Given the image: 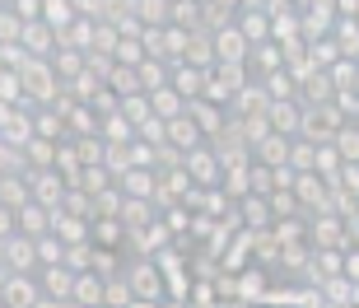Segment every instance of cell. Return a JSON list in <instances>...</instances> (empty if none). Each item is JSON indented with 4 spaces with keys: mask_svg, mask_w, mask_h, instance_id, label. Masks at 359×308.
<instances>
[{
    "mask_svg": "<svg viewBox=\"0 0 359 308\" xmlns=\"http://www.w3.org/2000/svg\"><path fill=\"white\" fill-rule=\"evenodd\" d=\"M10 5H14L19 19H38V14H42V0H10Z\"/></svg>",
    "mask_w": 359,
    "mask_h": 308,
    "instance_id": "44",
    "label": "cell"
},
{
    "mask_svg": "<svg viewBox=\"0 0 359 308\" xmlns=\"http://www.w3.org/2000/svg\"><path fill=\"white\" fill-rule=\"evenodd\" d=\"M103 285H107L103 271H93V267L75 271V295H70V304H75V308H93V304H103Z\"/></svg>",
    "mask_w": 359,
    "mask_h": 308,
    "instance_id": "17",
    "label": "cell"
},
{
    "mask_svg": "<svg viewBox=\"0 0 359 308\" xmlns=\"http://www.w3.org/2000/svg\"><path fill=\"white\" fill-rule=\"evenodd\" d=\"M313 154H318V140H304V135L290 140V168L294 173H313Z\"/></svg>",
    "mask_w": 359,
    "mask_h": 308,
    "instance_id": "35",
    "label": "cell"
},
{
    "mask_svg": "<svg viewBox=\"0 0 359 308\" xmlns=\"http://www.w3.org/2000/svg\"><path fill=\"white\" fill-rule=\"evenodd\" d=\"M355 121H359V112H355Z\"/></svg>",
    "mask_w": 359,
    "mask_h": 308,
    "instance_id": "50",
    "label": "cell"
},
{
    "mask_svg": "<svg viewBox=\"0 0 359 308\" xmlns=\"http://www.w3.org/2000/svg\"><path fill=\"white\" fill-rule=\"evenodd\" d=\"M182 173L191 178V187H215V182H219V154L201 140L196 149H187V154H182Z\"/></svg>",
    "mask_w": 359,
    "mask_h": 308,
    "instance_id": "7",
    "label": "cell"
},
{
    "mask_svg": "<svg viewBox=\"0 0 359 308\" xmlns=\"http://www.w3.org/2000/svg\"><path fill=\"white\" fill-rule=\"evenodd\" d=\"M0 271H38V239L28 234H5L0 239Z\"/></svg>",
    "mask_w": 359,
    "mask_h": 308,
    "instance_id": "5",
    "label": "cell"
},
{
    "mask_svg": "<svg viewBox=\"0 0 359 308\" xmlns=\"http://www.w3.org/2000/svg\"><path fill=\"white\" fill-rule=\"evenodd\" d=\"M332 94H336V84L322 66L313 70L308 80H299V98H304V103H332Z\"/></svg>",
    "mask_w": 359,
    "mask_h": 308,
    "instance_id": "24",
    "label": "cell"
},
{
    "mask_svg": "<svg viewBox=\"0 0 359 308\" xmlns=\"http://www.w3.org/2000/svg\"><path fill=\"white\" fill-rule=\"evenodd\" d=\"M89 243L93 248H121L126 243V225H121V215H93L89 220Z\"/></svg>",
    "mask_w": 359,
    "mask_h": 308,
    "instance_id": "16",
    "label": "cell"
},
{
    "mask_svg": "<svg viewBox=\"0 0 359 308\" xmlns=\"http://www.w3.org/2000/svg\"><path fill=\"white\" fill-rule=\"evenodd\" d=\"M341 112H336V103H304V112H299V135L304 140H332L336 126H341Z\"/></svg>",
    "mask_w": 359,
    "mask_h": 308,
    "instance_id": "4",
    "label": "cell"
},
{
    "mask_svg": "<svg viewBox=\"0 0 359 308\" xmlns=\"http://www.w3.org/2000/svg\"><path fill=\"white\" fill-rule=\"evenodd\" d=\"M168 24L201 28V0H168Z\"/></svg>",
    "mask_w": 359,
    "mask_h": 308,
    "instance_id": "33",
    "label": "cell"
},
{
    "mask_svg": "<svg viewBox=\"0 0 359 308\" xmlns=\"http://www.w3.org/2000/svg\"><path fill=\"white\" fill-rule=\"evenodd\" d=\"M140 89H159V84H168V61H159V56H145V61H140Z\"/></svg>",
    "mask_w": 359,
    "mask_h": 308,
    "instance_id": "36",
    "label": "cell"
},
{
    "mask_svg": "<svg viewBox=\"0 0 359 308\" xmlns=\"http://www.w3.org/2000/svg\"><path fill=\"white\" fill-rule=\"evenodd\" d=\"M294 196H299V206H304V215H318V210H332V187L322 182L318 173H299L294 178Z\"/></svg>",
    "mask_w": 359,
    "mask_h": 308,
    "instance_id": "10",
    "label": "cell"
},
{
    "mask_svg": "<svg viewBox=\"0 0 359 308\" xmlns=\"http://www.w3.org/2000/svg\"><path fill=\"white\" fill-rule=\"evenodd\" d=\"M126 10L140 19L145 28H159L168 24V0H126Z\"/></svg>",
    "mask_w": 359,
    "mask_h": 308,
    "instance_id": "28",
    "label": "cell"
},
{
    "mask_svg": "<svg viewBox=\"0 0 359 308\" xmlns=\"http://www.w3.org/2000/svg\"><path fill=\"white\" fill-rule=\"evenodd\" d=\"M19 47H24L28 56H52L56 52V28L47 24V19H24V28H19Z\"/></svg>",
    "mask_w": 359,
    "mask_h": 308,
    "instance_id": "11",
    "label": "cell"
},
{
    "mask_svg": "<svg viewBox=\"0 0 359 308\" xmlns=\"http://www.w3.org/2000/svg\"><path fill=\"white\" fill-rule=\"evenodd\" d=\"M19 28L24 19L14 14V5H0V42H19Z\"/></svg>",
    "mask_w": 359,
    "mask_h": 308,
    "instance_id": "42",
    "label": "cell"
},
{
    "mask_svg": "<svg viewBox=\"0 0 359 308\" xmlns=\"http://www.w3.org/2000/svg\"><path fill=\"white\" fill-rule=\"evenodd\" d=\"M313 173H318L327 187H336V173H341V154H336L332 140H322V145H318V154H313Z\"/></svg>",
    "mask_w": 359,
    "mask_h": 308,
    "instance_id": "25",
    "label": "cell"
},
{
    "mask_svg": "<svg viewBox=\"0 0 359 308\" xmlns=\"http://www.w3.org/2000/svg\"><path fill=\"white\" fill-rule=\"evenodd\" d=\"M112 56H117V66H140V61H145V42L140 38H117Z\"/></svg>",
    "mask_w": 359,
    "mask_h": 308,
    "instance_id": "39",
    "label": "cell"
},
{
    "mask_svg": "<svg viewBox=\"0 0 359 308\" xmlns=\"http://www.w3.org/2000/svg\"><path fill=\"white\" fill-rule=\"evenodd\" d=\"M318 290H322V304H341V308H350V276H346V271H336V276L318 281Z\"/></svg>",
    "mask_w": 359,
    "mask_h": 308,
    "instance_id": "31",
    "label": "cell"
},
{
    "mask_svg": "<svg viewBox=\"0 0 359 308\" xmlns=\"http://www.w3.org/2000/svg\"><path fill=\"white\" fill-rule=\"evenodd\" d=\"M210 42H215V61H248V52H252V42L238 33V24L215 28Z\"/></svg>",
    "mask_w": 359,
    "mask_h": 308,
    "instance_id": "14",
    "label": "cell"
},
{
    "mask_svg": "<svg viewBox=\"0 0 359 308\" xmlns=\"http://www.w3.org/2000/svg\"><path fill=\"white\" fill-rule=\"evenodd\" d=\"M233 24H238V33L252 42V47L271 38V14L266 10H238V14H233Z\"/></svg>",
    "mask_w": 359,
    "mask_h": 308,
    "instance_id": "22",
    "label": "cell"
},
{
    "mask_svg": "<svg viewBox=\"0 0 359 308\" xmlns=\"http://www.w3.org/2000/svg\"><path fill=\"white\" fill-rule=\"evenodd\" d=\"M332 145H336V154H341V163H355L359 159V121H341L336 135H332Z\"/></svg>",
    "mask_w": 359,
    "mask_h": 308,
    "instance_id": "27",
    "label": "cell"
},
{
    "mask_svg": "<svg viewBox=\"0 0 359 308\" xmlns=\"http://www.w3.org/2000/svg\"><path fill=\"white\" fill-rule=\"evenodd\" d=\"M266 290H271V267L248 262L243 271H233V304H266Z\"/></svg>",
    "mask_w": 359,
    "mask_h": 308,
    "instance_id": "6",
    "label": "cell"
},
{
    "mask_svg": "<svg viewBox=\"0 0 359 308\" xmlns=\"http://www.w3.org/2000/svg\"><path fill=\"white\" fill-rule=\"evenodd\" d=\"M290 140L294 135H280V131H266L262 135V140H252V159L257 163H271V168H276V163H290Z\"/></svg>",
    "mask_w": 359,
    "mask_h": 308,
    "instance_id": "20",
    "label": "cell"
},
{
    "mask_svg": "<svg viewBox=\"0 0 359 308\" xmlns=\"http://www.w3.org/2000/svg\"><path fill=\"white\" fill-rule=\"evenodd\" d=\"M233 210H238V225L243 229H271V201L262 196V192H243L238 201H233Z\"/></svg>",
    "mask_w": 359,
    "mask_h": 308,
    "instance_id": "15",
    "label": "cell"
},
{
    "mask_svg": "<svg viewBox=\"0 0 359 308\" xmlns=\"http://www.w3.org/2000/svg\"><path fill=\"white\" fill-rule=\"evenodd\" d=\"M149 112H154V117H177V112H187V98L177 94L173 84H159V89H149Z\"/></svg>",
    "mask_w": 359,
    "mask_h": 308,
    "instance_id": "23",
    "label": "cell"
},
{
    "mask_svg": "<svg viewBox=\"0 0 359 308\" xmlns=\"http://www.w3.org/2000/svg\"><path fill=\"white\" fill-rule=\"evenodd\" d=\"M355 66H359L355 56H336L332 66H322V70L332 75V84H336V89H350V80H355Z\"/></svg>",
    "mask_w": 359,
    "mask_h": 308,
    "instance_id": "41",
    "label": "cell"
},
{
    "mask_svg": "<svg viewBox=\"0 0 359 308\" xmlns=\"http://www.w3.org/2000/svg\"><path fill=\"white\" fill-rule=\"evenodd\" d=\"M0 304L5 308H42L38 271H0Z\"/></svg>",
    "mask_w": 359,
    "mask_h": 308,
    "instance_id": "2",
    "label": "cell"
},
{
    "mask_svg": "<svg viewBox=\"0 0 359 308\" xmlns=\"http://www.w3.org/2000/svg\"><path fill=\"white\" fill-rule=\"evenodd\" d=\"M107 89H112L117 98L140 94V70H135V66H112V75H107Z\"/></svg>",
    "mask_w": 359,
    "mask_h": 308,
    "instance_id": "32",
    "label": "cell"
},
{
    "mask_svg": "<svg viewBox=\"0 0 359 308\" xmlns=\"http://www.w3.org/2000/svg\"><path fill=\"white\" fill-rule=\"evenodd\" d=\"M299 112H304V98H299V94H294V98H271V103H266L271 131H280V135H299Z\"/></svg>",
    "mask_w": 359,
    "mask_h": 308,
    "instance_id": "13",
    "label": "cell"
},
{
    "mask_svg": "<svg viewBox=\"0 0 359 308\" xmlns=\"http://www.w3.org/2000/svg\"><path fill=\"white\" fill-rule=\"evenodd\" d=\"M350 304L359 308V281H350Z\"/></svg>",
    "mask_w": 359,
    "mask_h": 308,
    "instance_id": "46",
    "label": "cell"
},
{
    "mask_svg": "<svg viewBox=\"0 0 359 308\" xmlns=\"http://www.w3.org/2000/svg\"><path fill=\"white\" fill-rule=\"evenodd\" d=\"M14 229H19V234H28V239H38V234H47V229H52V210L28 196V201L14 210Z\"/></svg>",
    "mask_w": 359,
    "mask_h": 308,
    "instance_id": "19",
    "label": "cell"
},
{
    "mask_svg": "<svg viewBox=\"0 0 359 308\" xmlns=\"http://www.w3.org/2000/svg\"><path fill=\"white\" fill-rule=\"evenodd\" d=\"M290 5H294V10H304V5H313V0H290Z\"/></svg>",
    "mask_w": 359,
    "mask_h": 308,
    "instance_id": "48",
    "label": "cell"
},
{
    "mask_svg": "<svg viewBox=\"0 0 359 308\" xmlns=\"http://www.w3.org/2000/svg\"><path fill=\"white\" fill-rule=\"evenodd\" d=\"M61 257H66V243L56 239L52 229L38 234V267H52V262H61Z\"/></svg>",
    "mask_w": 359,
    "mask_h": 308,
    "instance_id": "40",
    "label": "cell"
},
{
    "mask_svg": "<svg viewBox=\"0 0 359 308\" xmlns=\"http://www.w3.org/2000/svg\"><path fill=\"white\" fill-rule=\"evenodd\" d=\"M121 276L131 281L135 304H168V299H163V271L154 267V257H135Z\"/></svg>",
    "mask_w": 359,
    "mask_h": 308,
    "instance_id": "3",
    "label": "cell"
},
{
    "mask_svg": "<svg viewBox=\"0 0 359 308\" xmlns=\"http://www.w3.org/2000/svg\"><path fill=\"white\" fill-rule=\"evenodd\" d=\"M38 285H42V304H70V295H75V271L66 262L38 267Z\"/></svg>",
    "mask_w": 359,
    "mask_h": 308,
    "instance_id": "8",
    "label": "cell"
},
{
    "mask_svg": "<svg viewBox=\"0 0 359 308\" xmlns=\"http://www.w3.org/2000/svg\"><path fill=\"white\" fill-rule=\"evenodd\" d=\"M355 19H359V14H355Z\"/></svg>",
    "mask_w": 359,
    "mask_h": 308,
    "instance_id": "51",
    "label": "cell"
},
{
    "mask_svg": "<svg viewBox=\"0 0 359 308\" xmlns=\"http://www.w3.org/2000/svg\"><path fill=\"white\" fill-rule=\"evenodd\" d=\"M336 187L350 192V196L359 201V159H355V163H341V173H336Z\"/></svg>",
    "mask_w": 359,
    "mask_h": 308,
    "instance_id": "43",
    "label": "cell"
},
{
    "mask_svg": "<svg viewBox=\"0 0 359 308\" xmlns=\"http://www.w3.org/2000/svg\"><path fill=\"white\" fill-rule=\"evenodd\" d=\"M52 70H56V80H61V89H66L75 75L84 70V52H70V47H56L52 52Z\"/></svg>",
    "mask_w": 359,
    "mask_h": 308,
    "instance_id": "26",
    "label": "cell"
},
{
    "mask_svg": "<svg viewBox=\"0 0 359 308\" xmlns=\"http://www.w3.org/2000/svg\"><path fill=\"white\" fill-rule=\"evenodd\" d=\"M201 140H205V135H201V126L187 117V112L168 117V145H173V149H182V154H187V149H196Z\"/></svg>",
    "mask_w": 359,
    "mask_h": 308,
    "instance_id": "21",
    "label": "cell"
},
{
    "mask_svg": "<svg viewBox=\"0 0 359 308\" xmlns=\"http://www.w3.org/2000/svg\"><path fill=\"white\" fill-rule=\"evenodd\" d=\"M24 159H28V168H52V159H56V140H47V135L33 131V140L24 145Z\"/></svg>",
    "mask_w": 359,
    "mask_h": 308,
    "instance_id": "30",
    "label": "cell"
},
{
    "mask_svg": "<svg viewBox=\"0 0 359 308\" xmlns=\"http://www.w3.org/2000/svg\"><path fill=\"white\" fill-rule=\"evenodd\" d=\"M350 89H355V94H359V66H355V80H350Z\"/></svg>",
    "mask_w": 359,
    "mask_h": 308,
    "instance_id": "47",
    "label": "cell"
},
{
    "mask_svg": "<svg viewBox=\"0 0 359 308\" xmlns=\"http://www.w3.org/2000/svg\"><path fill=\"white\" fill-rule=\"evenodd\" d=\"M103 304H107V308H126V304H135L131 281H126V276H107V285H103Z\"/></svg>",
    "mask_w": 359,
    "mask_h": 308,
    "instance_id": "37",
    "label": "cell"
},
{
    "mask_svg": "<svg viewBox=\"0 0 359 308\" xmlns=\"http://www.w3.org/2000/svg\"><path fill=\"white\" fill-rule=\"evenodd\" d=\"M93 24H98V19H89V14H75L66 28H56V47H70V52H89V47H93Z\"/></svg>",
    "mask_w": 359,
    "mask_h": 308,
    "instance_id": "18",
    "label": "cell"
},
{
    "mask_svg": "<svg viewBox=\"0 0 359 308\" xmlns=\"http://www.w3.org/2000/svg\"><path fill=\"white\" fill-rule=\"evenodd\" d=\"M75 14H80V10H75V0H42V19H47L52 28H66Z\"/></svg>",
    "mask_w": 359,
    "mask_h": 308,
    "instance_id": "38",
    "label": "cell"
},
{
    "mask_svg": "<svg viewBox=\"0 0 359 308\" xmlns=\"http://www.w3.org/2000/svg\"><path fill=\"white\" fill-rule=\"evenodd\" d=\"M262 89H266V98H294L299 94V84H294V75L285 66L271 70V75H262Z\"/></svg>",
    "mask_w": 359,
    "mask_h": 308,
    "instance_id": "34",
    "label": "cell"
},
{
    "mask_svg": "<svg viewBox=\"0 0 359 308\" xmlns=\"http://www.w3.org/2000/svg\"><path fill=\"white\" fill-rule=\"evenodd\" d=\"M19 89H24V103L28 107L56 103L61 80H56V70H52V56H28L24 66H19Z\"/></svg>",
    "mask_w": 359,
    "mask_h": 308,
    "instance_id": "1",
    "label": "cell"
},
{
    "mask_svg": "<svg viewBox=\"0 0 359 308\" xmlns=\"http://www.w3.org/2000/svg\"><path fill=\"white\" fill-rule=\"evenodd\" d=\"M187 117L196 121V126H201V135L210 140V135H215V131H219V126L229 121V107H224V103H215V98H187Z\"/></svg>",
    "mask_w": 359,
    "mask_h": 308,
    "instance_id": "12",
    "label": "cell"
},
{
    "mask_svg": "<svg viewBox=\"0 0 359 308\" xmlns=\"http://www.w3.org/2000/svg\"><path fill=\"white\" fill-rule=\"evenodd\" d=\"M308 243L313 248H346V220L336 210H318V215H308Z\"/></svg>",
    "mask_w": 359,
    "mask_h": 308,
    "instance_id": "9",
    "label": "cell"
},
{
    "mask_svg": "<svg viewBox=\"0 0 359 308\" xmlns=\"http://www.w3.org/2000/svg\"><path fill=\"white\" fill-rule=\"evenodd\" d=\"M346 239H350V243H355V248H359V206H355V215H350V220H346Z\"/></svg>",
    "mask_w": 359,
    "mask_h": 308,
    "instance_id": "45",
    "label": "cell"
},
{
    "mask_svg": "<svg viewBox=\"0 0 359 308\" xmlns=\"http://www.w3.org/2000/svg\"><path fill=\"white\" fill-rule=\"evenodd\" d=\"M98 135L112 140V145H126V140H135V126L121 112H107V117H98Z\"/></svg>",
    "mask_w": 359,
    "mask_h": 308,
    "instance_id": "29",
    "label": "cell"
},
{
    "mask_svg": "<svg viewBox=\"0 0 359 308\" xmlns=\"http://www.w3.org/2000/svg\"><path fill=\"white\" fill-rule=\"evenodd\" d=\"M0 5H10V0H0Z\"/></svg>",
    "mask_w": 359,
    "mask_h": 308,
    "instance_id": "49",
    "label": "cell"
}]
</instances>
